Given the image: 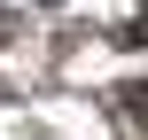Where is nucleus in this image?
Wrapping results in <instances>:
<instances>
[{"mask_svg": "<svg viewBox=\"0 0 148 140\" xmlns=\"http://www.w3.org/2000/svg\"><path fill=\"white\" fill-rule=\"evenodd\" d=\"M109 109H125V125H148V78H125V86H109Z\"/></svg>", "mask_w": 148, "mask_h": 140, "instance_id": "obj_1", "label": "nucleus"}, {"mask_svg": "<svg viewBox=\"0 0 148 140\" xmlns=\"http://www.w3.org/2000/svg\"><path fill=\"white\" fill-rule=\"evenodd\" d=\"M31 8H47V16H55V8H62V0H31Z\"/></svg>", "mask_w": 148, "mask_h": 140, "instance_id": "obj_2", "label": "nucleus"}]
</instances>
